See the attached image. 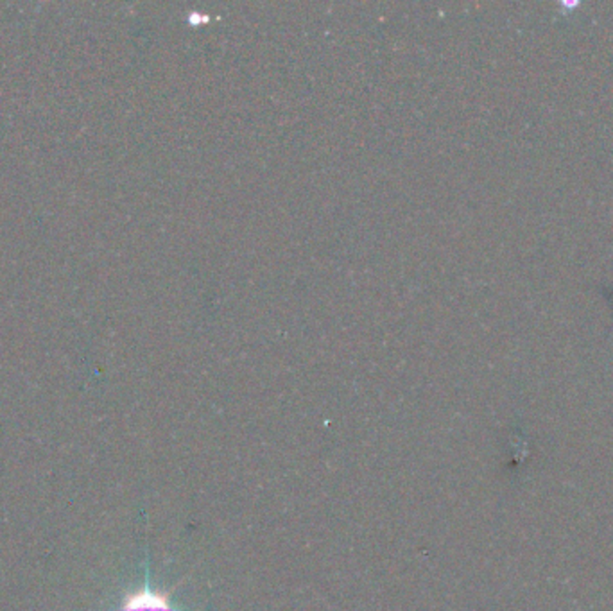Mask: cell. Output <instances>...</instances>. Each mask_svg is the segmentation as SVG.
I'll return each instance as SVG.
<instances>
[{"label":"cell","mask_w":613,"mask_h":611,"mask_svg":"<svg viewBox=\"0 0 613 611\" xmlns=\"http://www.w3.org/2000/svg\"><path fill=\"white\" fill-rule=\"evenodd\" d=\"M115 611H185L171 604L167 593L156 592L151 588L149 574H146V583L139 592L127 593Z\"/></svg>","instance_id":"cell-1"}]
</instances>
